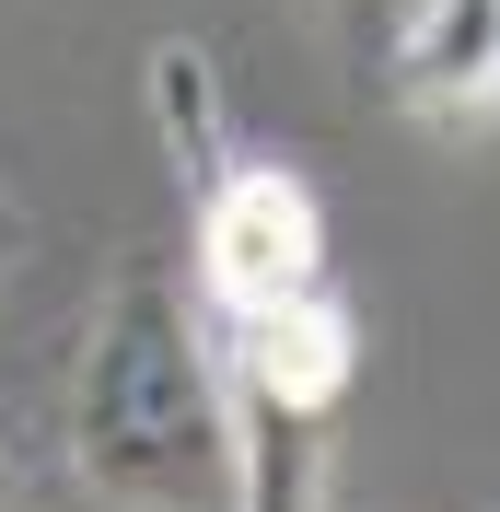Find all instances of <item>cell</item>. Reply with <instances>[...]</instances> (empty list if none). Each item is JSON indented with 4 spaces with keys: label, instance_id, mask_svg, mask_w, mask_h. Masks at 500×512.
Returning a JSON list of instances; mask_svg holds the SVG:
<instances>
[{
    "label": "cell",
    "instance_id": "6da1fadb",
    "mask_svg": "<svg viewBox=\"0 0 500 512\" xmlns=\"http://www.w3.org/2000/svg\"><path fill=\"white\" fill-rule=\"evenodd\" d=\"M59 512H245L233 396L187 268L128 245L94 291L59 408Z\"/></svg>",
    "mask_w": 500,
    "mask_h": 512
},
{
    "label": "cell",
    "instance_id": "7a4b0ae2",
    "mask_svg": "<svg viewBox=\"0 0 500 512\" xmlns=\"http://www.w3.org/2000/svg\"><path fill=\"white\" fill-rule=\"evenodd\" d=\"M221 396H233V466H245V512H314L338 478V419L349 373H361V315L338 280L268 291L210 315Z\"/></svg>",
    "mask_w": 500,
    "mask_h": 512
},
{
    "label": "cell",
    "instance_id": "3957f363",
    "mask_svg": "<svg viewBox=\"0 0 500 512\" xmlns=\"http://www.w3.org/2000/svg\"><path fill=\"white\" fill-rule=\"evenodd\" d=\"M175 187H187V291H198V315H233V303L326 280V198H314L303 163L245 152V128H233Z\"/></svg>",
    "mask_w": 500,
    "mask_h": 512
},
{
    "label": "cell",
    "instance_id": "277c9868",
    "mask_svg": "<svg viewBox=\"0 0 500 512\" xmlns=\"http://www.w3.org/2000/svg\"><path fill=\"white\" fill-rule=\"evenodd\" d=\"M373 70L419 128H489V105H500V0H407Z\"/></svg>",
    "mask_w": 500,
    "mask_h": 512
},
{
    "label": "cell",
    "instance_id": "5b68a950",
    "mask_svg": "<svg viewBox=\"0 0 500 512\" xmlns=\"http://www.w3.org/2000/svg\"><path fill=\"white\" fill-rule=\"evenodd\" d=\"M314 12H326V35H338L349 59H384V35H396L407 0H314Z\"/></svg>",
    "mask_w": 500,
    "mask_h": 512
},
{
    "label": "cell",
    "instance_id": "8992f818",
    "mask_svg": "<svg viewBox=\"0 0 500 512\" xmlns=\"http://www.w3.org/2000/svg\"><path fill=\"white\" fill-rule=\"evenodd\" d=\"M0 512H24V466H12V443H0Z\"/></svg>",
    "mask_w": 500,
    "mask_h": 512
},
{
    "label": "cell",
    "instance_id": "52a82bcc",
    "mask_svg": "<svg viewBox=\"0 0 500 512\" xmlns=\"http://www.w3.org/2000/svg\"><path fill=\"white\" fill-rule=\"evenodd\" d=\"M12 245H24V210H12V198H0V268H12Z\"/></svg>",
    "mask_w": 500,
    "mask_h": 512
}]
</instances>
